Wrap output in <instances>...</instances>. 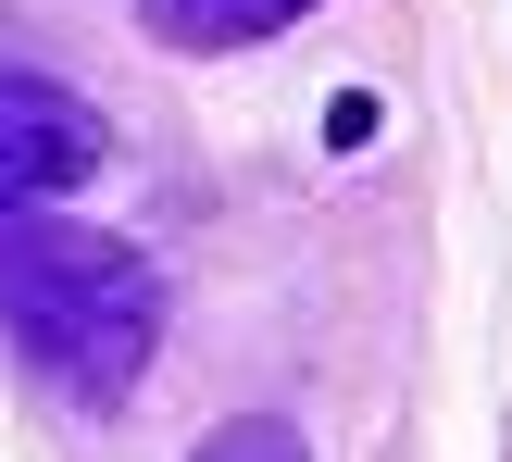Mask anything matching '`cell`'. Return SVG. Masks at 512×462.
<instances>
[{"label": "cell", "instance_id": "obj_4", "mask_svg": "<svg viewBox=\"0 0 512 462\" xmlns=\"http://www.w3.org/2000/svg\"><path fill=\"white\" fill-rule=\"evenodd\" d=\"M188 462H313V438H300L288 413H238V425H225V438H200Z\"/></svg>", "mask_w": 512, "mask_h": 462}, {"label": "cell", "instance_id": "obj_2", "mask_svg": "<svg viewBox=\"0 0 512 462\" xmlns=\"http://www.w3.org/2000/svg\"><path fill=\"white\" fill-rule=\"evenodd\" d=\"M88 175H100V113L50 75H0V225H25Z\"/></svg>", "mask_w": 512, "mask_h": 462}, {"label": "cell", "instance_id": "obj_3", "mask_svg": "<svg viewBox=\"0 0 512 462\" xmlns=\"http://www.w3.org/2000/svg\"><path fill=\"white\" fill-rule=\"evenodd\" d=\"M313 0H150V25H163L175 50H250L275 38V25H300Z\"/></svg>", "mask_w": 512, "mask_h": 462}, {"label": "cell", "instance_id": "obj_1", "mask_svg": "<svg viewBox=\"0 0 512 462\" xmlns=\"http://www.w3.org/2000/svg\"><path fill=\"white\" fill-rule=\"evenodd\" d=\"M0 350L25 375H50L75 413H113L163 350L150 250L100 238V225H13L0 238Z\"/></svg>", "mask_w": 512, "mask_h": 462}]
</instances>
